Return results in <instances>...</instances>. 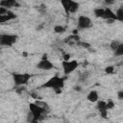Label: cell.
<instances>
[{
  "label": "cell",
  "instance_id": "6da1fadb",
  "mask_svg": "<svg viewBox=\"0 0 123 123\" xmlns=\"http://www.w3.org/2000/svg\"><path fill=\"white\" fill-rule=\"evenodd\" d=\"M62 86H63V78H60L58 76L51 77L42 86V87H49V88H53L54 90L62 89Z\"/></svg>",
  "mask_w": 123,
  "mask_h": 123
},
{
  "label": "cell",
  "instance_id": "7a4b0ae2",
  "mask_svg": "<svg viewBox=\"0 0 123 123\" xmlns=\"http://www.w3.org/2000/svg\"><path fill=\"white\" fill-rule=\"evenodd\" d=\"M78 65H79V63L75 60H73V61H67V62H64V61L62 62V66L63 68V73L65 75L72 73L78 67Z\"/></svg>",
  "mask_w": 123,
  "mask_h": 123
},
{
  "label": "cell",
  "instance_id": "3957f363",
  "mask_svg": "<svg viewBox=\"0 0 123 123\" xmlns=\"http://www.w3.org/2000/svg\"><path fill=\"white\" fill-rule=\"evenodd\" d=\"M31 79V75L28 73H17L13 75V82L16 86H23L28 84Z\"/></svg>",
  "mask_w": 123,
  "mask_h": 123
},
{
  "label": "cell",
  "instance_id": "277c9868",
  "mask_svg": "<svg viewBox=\"0 0 123 123\" xmlns=\"http://www.w3.org/2000/svg\"><path fill=\"white\" fill-rule=\"evenodd\" d=\"M16 41V36L15 35H0V44L4 46H12Z\"/></svg>",
  "mask_w": 123,
  "mask_h": 123
},
{
  "label": "cell",
  "instance_id": "5b68a950",
  "mask_svg": "<svg viewBox=\"0 0 123 123\" xmlns=\"http://www.w3.org/2000/svg\"><path fill=\"white\" fill-rule=\"evenodd\" d=\"M62 6H63V8H64V10H65V12H66L67 13L76 12V11L78 10V6H79L78 3L74 2V1H71V0L62 1Z\"/></svg>",
  "mask_w": 123,
  "mask_h": 123
},
{
  "label": "cell",
  "instance_id": "8992f818",
  "mask_svg": "<svg viewBox=\"0 0 123 123\" xmlns=\"http://www.w3.org/2000/svg\"><path fill=\"white\" fill-rule=\"evenodd\" d=\"M78 28L79 29H86L91 26V20L89 17L86 15H80L78 17Z\"/></svg>",
  "mask_w": 123,
  "mask_h": 123
},
{
  "label": "cell",
  "instance_id": "52a82bcc",
  "mask_svg": "<svg viewBox=\"0 0 123 123\" xmlns=\"http://www.w3.org/2000/svg\"><path fill=\"white\" fill-rule=\"evenodd\" d=\"M37 68L41 70H50L54 67V64L47 59H42L38 63H37Z\"/></svg>",
  "mask_w": 123,
  "mask_h": 123
},
{
  "label": "cell",
  "instance_id": "ba28073f",
  "mask_svg": "<svg viewBox=\"0 0 123 123\" xmlns=\"http://www.w3.org/2000/svg\"><path fill=\"white\" fill-rule=\"evenodd\" d=\"M13 18H15V14H14L13 12H12L11 11H9L7 14L0 15V24L5 23V22H7V21H9V20H12V19H13Z\"/></svg>",
  "mask_w": 123,
  "mask_h": 123
},
{
  "label": "cell",
  "instance_id": "9c48e42d",
  "mask_svg": "<svg viewBox=\"0 0 123 123\" xmlns=\"http://www.w3.org/2000/svg\"><path fill=\"white\" fill-rule=\"evenodd\" d=\"M87 100L89 101V102H92V103H95V102H97L98 101V98H99V95H98V93H97V91H95V90H91L88 94H87Z\"/></svg>",
  "mask_w": 123,
  "mask_h": 123
},
{
  "label": "cell",
  "instance_id": "30bf717a",
  "mask_svg": "<svg viewBox=\"0 0 123 123\" xmlns=\"http://www.w3.org/2000/svg\"><path fill=\"white\" fill-rule=\"evenodd\" d=\"M0 5H1V7L8 9V8H12V7H13V6H16L17 4H16L15 1L6 0V1H2V2H0Z\"/></svg>",
  "mask_w": 123,
  "mask_h": 123
},
{
  "label": "cell",
  "instance_id": "8fae6325",
  "mask_svg": "<svg viewBox=\"0 0 123 123\" xmlns=\"http://www.w3.org/2000/svg\"><path fill=\"white\" fill-rule=\"evenodd\" d=\"M104 11H105L104 8H96V9L94 10V15H95L96 17H103Z\"/></svg>",
  "mask_w": 123,
  "mask_h": 123
},
{
  "label": "cell",
  "instance_id": "7c38bea8",
  "mask_svg": "<svg viewBox=\"0 0 123 123\" xmlns=\"http://www.w3.org/2000/svg\"><path fill=\"white\" fill-rule=\"evenodd\" d=\"M115 16H116V19L117 20H123V9L122 8H119L116 12H115Z\"/></svg>",
  "mask_w": 123,
  "mask_h": 123
},
{
  "label": "cell",
  "instance_id": "4fadbf2b",
  "mask_svg": "<svg viewBox=\"0 0 123 123\" xmlns=\"http://www.w3.org/2000/svg\"><path fill=\"white\" fill-rule=\"evenodd\" d=\"M64 31H65V28H64L63 26H62V25H56V26L54 27V32H55V33L62 34V33H63Z\"/></svg>",
  "mask_w": 123,
  "mask_h": 123
},
{
  "label": "cell",
  "instance_id": "5bb4252c",
  "mask_svg": "<svg viewBox=\"0 0 123 123\" xmlns=\"http://www.w3.org/2000/svg\"><path fill=\"white\" fill-rule=\"evenodd\" d=\"M114 53H115L116 56H121L123 54V44L122 43L117 47V49L114 51Z\"/></svg>",
  "mask_w": 123,
  "mask_h": 123
},
{
  "label": "cell",
  "instance_id": "9a60e30c",
  "mask_svg": "<svg viewBox=\"0 0 123 123\" xmlns=\"http://www.w3.org/2000/svg\"><path fill=\"white\" fill-rule=\"evenodd\" d=\"M121 43L119 42V41H117V40H113L111 43V48L113 50V51H115L116 49H117V47L120 45Z\"/></svg>",
  "mask_w": 123,
  "mask_h": 123
},
{
  "label": "cell",
  "instance_id": "2e32d148",
  "mask_svg": "<svg viewBox=\"0 0 123 123\" xmlns=\"http://www.w3.org/2000/svg\"><path fill=\"white\" fill-rule=\"evenodd\" d=\"M113 107H114V103H113L112 100H108V101L106 102V109H107V110H111V109H112Z\"/></svg>",
  "mask_w": 123,
  "mask_h": 123
},
{
  "label": "cell",
  "instance_id": "e0dca14e",
  "mask_svg": "<svg viewBox=\"0 0 123 123\" xmlns=\"http://www.w3.org/2000/svg\"><path fill=\"white\" fill-rule=\"evenodd\" d=\"M113 68H114L113 66H108V67L106 68V72H107V73H109V74H110V73H112V72L114 71V69H113Z\"/></svg>",
  "mask_w": 123,
  "mask_h": 123
},
{
  "label": "cell",
  "instance_id": "ac0fdd59",
  "mask_svg": "<svg viewBox=\"0 0 123 123\" xmlns=\"http://www.w3.org/2000/svg\"><path fill=\"white\" fill-rule=\"evenodd\" d=\"M63 61H64V62L70 61V55H69V54H64V55H63Z\"/></svg>",
  "mask_w": 123,
  "mask_h": 123
},
{
  "label": "cell",
  "instance_id": "d6986e66",
  "mask_svg": "<svg viewBox=\"0 0 123 123\" xmlns=\"http://www.w3.org/2000/svg\"><path fill=\"white\" fill-rule=\"evenodd\" d=\"M122 98H123V92L120 91V92H119V99H122Z\"/></svg>",
  "mask_w": 123,
  "mask_h": 123
},
{
  "label": "cell",
  "instance_id": "ffe728a7",
  "mask_svg": "<svg viewBox=\"0 0 123 123\" xmlns=\"http://www.w3.org/2000/svg\"><path fill=\"white\" fill-rule=\"evenodd\" d=\"M22 55H23L24 57H27V56H28V53H27V52H23V53H22Z\"/></svg>",
  "mask_w": 123,
  "mask_h": 123
},
{
  "label": "cell",
  "instance_id": "44dd1931",
  "mask_svg": "<svg viewBox=\"0 0 123 123\" xmlns=\"http://www.w3.org/2000/svg\"><path fill=\"white\" fill-rule=\"evenodd\" d=\"M31 123H38V121L37 120H33V121H31Z\"/></svg>",
  "mask_w": 123,
  "mask_h": 123
}]
</instances>
